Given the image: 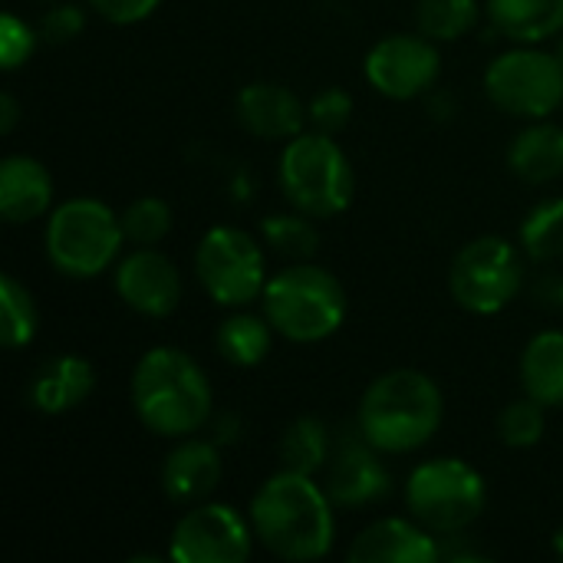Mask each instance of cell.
I'll list each match as a JSON object with an SVG mask.
<instances>
[{
    "label": "cell",
    "instance_id": "cell-22",
    "mask_svg": "<svg viewBox=\"0 0 563 563\" xmlns=\"http://www.w3.org/2000/svg\"><path fill=\"white\" fill-rule=\"evenodd\" d=\"M521 389L548 409H563V330H544L528 340L521 353Z\"/></svg>",
    "mask_w": 563,
    "mask_h": 563
},
{
    "label": "cell",
    "instance_id": "cell-13",
    "mask_svg": "<svg viewBox=\"0 0 563 563\" xmlns=\"http://www.w3.org/2000/svg\"><path fill=\"white\" fill-rule=\"evenodd\" d=\"M379 455L383 452L373 449L360 429L353 435L333 442L323 488L336 508H369V505H379L383 498H389L393 475Z\"/></svg>",
    "mask_w": 563,
    "mask_h": 563
},
{
    "label": "cell",
    "instance_id": "cell-2",
    "mask_svg": "<svg viewBox=\"0 0 563 563\" xmlns=\"http://www.w3.org/2000/svg\"><path fill=\"white\" fill-rule=\"evenodd\" d=\"M139 422L158 439H188L211 422L214 393L205 369L178 346H152L129 383Z\"/></svg>",
    "mask_w": 563,
    "mask_h": 563
},
{
    "label": "cell",
    "instance_id": "cell-30",
    "mask_svg": "<svg viewBox=\"0 0 563 563\" xmlns=\"http://www.w3.org/2000/svg\"><path fill=\"white\" fill-rule=\"evenodd\" d=\"M548 429V406L531 399L528 393L508 402L498 416V439L508 449H534Z\"/></svg>",
    "mask_w": 563,
    "mask_h": 563
},
{
    "label": "cell",
    "instance_id": "cell-12",
    "mask_svg": "<svg viewBox=\"0 0 563 563\" xmlns=\"http://www.w3.org/2000/svg\"><path fill=\"white\" fill-rule=\"evenodd\" d=\"M369 86L396 102L426 96L442 76V53L426 33H393L383 36L363 63Z\"/></svg>",
    "mask_w": 563,
    "mask_h": 563
},
{
    "label": "cell",
    "instance_id": "cell-19",
    "mask_svg": "<svg viewBox=\"0 0 563 563\" xmlns=\"http://www.w3.org/2000/svg\"><path fill=\"white\" fill-rule=\"evenodd\" d=\"M53 175L33 155H7L0 162V214L7 224H30L53 211Z\"/></svg>",
    "mask_w": 563,
    "mask_h": 563
},
{
    "label": "cell",
    "instance_id": "cell-31",
    "mask_svg": "<svg viewBox=\"0 0 563 563\" xmlns=\"http://www.w3.org/2000/svg\"><path fill=\"white\" fill-rule=\"evenodd\" d=\"M350 119H353V96L340 86H327L307 102V125L323 135L343 132Z\"/></svg>",
    "mask_w": 563,
    "mask_h": 563
},
{
    "label": "cell",
    "instance_id": "cell-17",
    "mask_svg": "<svg viewBox=\"0 0 563 563\" xmlns=\"http://www.w3.org/2000/svg\"><path fill=\"white\" fill-rule=\"evenodd\" d=\"M221 445L214 439H178V445L162 462V488L175 505H201L221 485Z\"/></svg>",
    "mask_w": 563,
    "mask_h": 563
},
{
    "label": "cell",
    "instance_id": "cell-27",
    "mask_svg": "<svg viewBox=\"0 0 563 563\" xmlns=\"http://www.w3.org/2000/svg\"><path fill=\"white\" fill-rule=\"evenodd\" d=\"M482 20L478 0H419L416 26L435 43H455L468 36Z\"/></svg>",
    "mask_w": 563,
    "mask_h": 563
},
{
    "label": "cell",
    "instance_id": "cell-14",
    "mask_svg": "<svg viewBox=\"0 0 563 563\" xmlns=\"http://www.w3.org/2000/svg\"><path fill=\"white\" fill-rule=\"evenodd\" d=\"M181 271L175 261L155 247H135L115 267V294L119 300L152 320H162L181 303Z\"/></svg>",
    "mask_w": 563,
    "mask_h": 563
},
{
    "label": "cell",
    "instance_id": "cell-24",
    "mask_svg": "<svg viewBox=\"0 0 563 563\" xmlns=\"http://www.w3.org/2000/svg\"><path fill=\"white\" fill-rule=\"evenodd\" d=\"M330 452H333L330 429L313 416H300L297 422H290L277 445L280 468L300 472V475H317L320 468H327Z\"/></svg>",
    "mask_w": 563,
    "mask_h": 563
},
{
    "label": "cell",
    "instance_id": "cell-1",
    "mask_svg": "<svg viewBox=\"0 0 563 563\" xmlns=\"http://www.w3.org/2000/svg\"><path fill=\"white\" fill-rule=\"evenodd\" d=\"M336 505L313 475L280 468L251 498L254 538L280 561H323L336 541Z\"/></svg>",
    "mask_w": 563,
    "mask_h": 563
},
{
    "label": "cell",
    "instance_id": "cell-7",
    "mask_svg": "<svg viewBox=\"0 0 563 563\" xmlns=\"http://www.w3.org/2000/svg\"><path fill=\"white\" fill-rule=\"evenodd\" d=\"M488 505L485 478L465 459H429L406 482L409 515L435 538H452L472 528Z\"/></svg>",
    "mask_w": 563,
    "mask_h": 563
},
{
    "label": "cell",
    "instance_id": "cell-26",
    "mask_svg": "<svg viewBox=\"0 0 563 563\" xmlns=\"http://www.w3.org/2000/svg\"><path fill=\"white\" fill-rule=\"evenodd\" d=\"M40 327L36 300L13 274H0V343L7 350L30 346Z\"/></svg>",
    "mask_w": 563,
    "mask_h": 563
},
{
    "label": "cell",
    "instance_id": "cell-15",
    "mask_svg": "<svg viewBox=\"0 0 563 563\" xmlns=\"http://www.w3.org/2000/svg\"><path fill=\"white\" fill-rule=\"evenodd\" d=\"M353 563H439L442 538L409 518H383L360 531L346 551Z\"/></svg>",
    "mask_w": 563,
    "mask_h": 563
},
{
    "label": "cell",
    "instance_id": "cell-35",
    "mask_svg": "<svg viewBox=\"0 0 563 563\" xmlns=\"http://www.w3.org/2000/svg\"><path fill=\"white\" fill-rule=\"evenodd\" d=\"M538 300L544 303V307H563V277H544L541 284H538Z\"/></svg>",
    "mask_w": 563,
    "mask_h": 563
},
{
    "label": "cell",
    "instance_id": "cell-3",
    "mask_svg": "<svg viewBox=\"0 0 563 563\" xmlns=\"http://www.w3.org/2000/svg\"><path fill=\"white\" fill-rule=\"evenodd\" d=\"M445 419V399L422 369H389L369 383L360 399L356 429L383 455H409L435 439Z\"/></svg>",
    "mask_w": 563,
    "mask_h": 563
},
{
    "label": "cell",
    "instance_id": "cell-4",
    "mask_svg": "<svg viewBox=\"0 0 563 563\" xmlns=\"http://www.w3.org/2000/svg\"><path fill=\"white\" fill-rule=\"evenodd\" d=\"M264 317L290 343H323L346 320V287L320 264L297 261L264 287Z\"/></svg>",
    "mask_w": 563,
    "mask_h": 563
},
{
    "label": "cell",
    "instance_id": "cell-8",
    "mask_svg": "<svg viewBox=\"0 0 563 563\" xmlns=\"http://www.w3.org/2000/svg\"><path fill=\"white\" fill-rule=\"evenodd\" d=\"M485 92L495 109L515 119H548L563 106V63L531 43H515L485 69Z\"/></svg>",
    "mask_w": 563,
    "mask_h": 563
},
{
    "label": "cell",
    "instance_id": "cell-5",
    "mask_svg": "<svg viewBox=\"0 0 563 563\" xmlns=\"http://www.w3.org/2000/svg\"><path fill=\"white\" fill-rule=\"evenodd\" d=\"M125 244L122 218L99 198L79 195L59 201L46 214L43 247L56 274L69 280H92L106 274Z\"/></svg>",
    "mask_w": 563,
    "mask_h": 563
},
{
    "label": "cell",
    "instance_id": "cell-29",
    "mask_svg": "<svg viewBox=\"0 0 563 563\" xmlns=\"http://www.w3.org/2000/svg\"><path fill=\"white\" fill-rule=\"evenodd\" d=\"M119 218H122L125 241H132L135 247H155L158 241L168 238L172 221H175L168 201L158 195H142V198L129 201Z\"/></svg>",
    "mask_w": 563,
    "mask_h": 563
},
{
    "label": "cell",
    "instance_id": "cell-28",
    "mask_svg": "<svg viewBox=\"0 0 563 563\" xmlns=\"http://www.w3.org/2000/svg\"><path fill=\"white\" fill-rule=\"evenodd\" d=\"M317 218L303 214V211H277V214H267L261 221V234H264V244L274 247L280 257H290V261H310L317 251H320V228L313 224Z\"/></svg>",
    "mask_w": 563,
    "mask_h": 563
},
{
    "label": "cell",
    "instance_id": "cell-18",
    "mask_svg": "<svg viewBox=\"0 0 563 563\" xmlns=\"http://www.w3.org/2000/svg\"><path fill=\"white\" fill-rule=\"evenodd\" d=\"M96 389V369L89 360L59 353L36 366L26 386V402L40 416H66L79 409Z\"/></svg>",
    "mask_w": 563,
    "mask_h": 563
},
{
    "label": "cell",
    "instance_id": "cell-37",
    "mask_svg": "<svg viewBox=\"0 0 563 563\" xmlns=\"http://www.w3.org/2000/svg\"><path fill=\"white\" fill-rule=\"evenodd\" d=\"M554 554H558V558H563V528L558 531V534H554Z\"/></svg>",
    "mask_w": 563,
    "mask_h": 563
},
{
    "label": "cell",
    "instance_id": "cell-16",
    "mask_svg": "<svg viewBox=\"0 0 563 563\" xmlns=\"http://www.w3.org/2000/svg\"><path fill=\"white\" fill-rule=\"evenodd\" d=\"M234 115L251 135L271 142H287L307 129V106L300 102V96L290 86L267 79L247 82L238 92Z\"/></svg>",
    "mask_w": 563,
    "mask_h": 563
},
{
    "label": "cell",
    "instance_id": "cell-32",
    "mask_svg": "<svg viewBox=\"0 0 563 563\" xmlns=\"http://www.w3.org/2000/svg\"><path fill=\"white\" fill-rule=\"evenodd\" d=\"M36 43H40V30L36 26H30L16 13H3L0 16V66L7 73L20 69L33 56Z\"/></svg>",
    "mask_w": 563,
    "mask_h": 563
},
{
    "label": "cell",
    "instance_id": "cell-10",
    "mask_svg": "<svg viewBox=\"0 0 563 563\" xmlns=\"http://www.w3.org/2000/svg\"><path fill=\"white\" fill-rule=\"evenodd\" d=\"M525 251L498 234L468 241L449 271L455 303L475 317L501 313L525 287Z\"/></svg>",
    "mask_w": 563,
    "mask_h": 563
},
{
    "label": "cell",
    "instance_id": "cell-33",
    "mask_svg": "<svg viewBox=\"0 0 563 563\" xmlns=\"http://www.w3.org/2000/svg\"><path fill=\"white\" fill-rule=\"evenodd\" d=\"M86 20H82V10L76 3H56L43 13L40 20V40L46 43H69L82 33Z\"/></svg>",
    "mask_w": 563,
    "mask_h": 563
},
{
    "label": "cell",
    "instance_id": "cell-34",
    "mask_svg": "<svg viewBox=\"0 0 563 563\" xmlns=\"http://www.w3.org/2000/svg\"><path fill=\"white\" fill-rule=\"evenodd\" d=\"M102 20L115 23V26H132V23H142L148 20L162 0H86Z\"/></svg>",
    "mask_w": 563,
    "mask_h": 563
},
{
    "label": "cell",
    "instance_id": "cell-38",
    "mask_svg": "<svg viewBox=\"0 0 563 563\" xmlns=\"http://www.w3.org/2000/svg\"><path fill=\"white\" fill-rule=\"evenodd\" d=\"M554 53L561 56V63H563V33H561V36H558V46H554Z\"/></svg>",
    "mask_w": 563,
    "mask_h": 563
},
{
    "label": "cell",
    "instance_id": "cell-6",
    "mask_svg": "<svg viewBox=\"0 0 563 563\" xmlns=\"http://www.w3.org/2000/svg\"><path fill=\"white\" fill-rule=\"evenodd\" d=\"M277 181L290 208L317 221L343 214L356 195L350 155L336 145L333 135L317 129H303L300 135L287 139L277 162Z\"/></svg>",
    "mask_w": 563,
    "mask_h": 563
},
{
    "label": "cell",
    "instance_id": "cell-23",
    "mask_svg": "<svg viewBox=\"0 0 563 563\" xmlns=\"http://www.w3.org/2000/svg\"><path fill=\"white\" fill-rule=\"evenodd\" d=\"M271 343H274V327L267 323V317L247 313L241 307L231 317H224L218 333H214L218 356L228 366H238V369L261 366L267 360V353H271Z\"/></svg>",
    "mask_w": 563,
    "mask_h": 563
},
{
    "label": "cell",
    "instance_id": "cell-20",
    "mask_svg": "<svg viewBox=\"0 0 563 563\" xmlns=\"http://www.w3.org/2000/svg\"><path fill=\"white\" fill-rule=\"evenodd\" d=\"M508 168L528 185H548L563 175V125L534 119L508 145Z\"/></svg>",
    "mask_w": 563,
    "mask_h": 563
},
{
    "label": "cell",
    "instance_id": "cell-21",
    "mask_svg": "<svg viewBox=\"0 0 563 563\" xmlns=\"http://www.w3.org/2000/svg\"><path fill=\"white\" fill-rule=\"evenodd\" d=\"M485 13L511 43H544L563 33V0H485Z\"/></svg>",
    "mask_w": 563,
    "mask_h": 563
},
{
    "label": "cell",
    "instance_id": "cell-25",
    "mask_svg": "<svg viewBox=\"0 0 563 563\" xmlns=\"http://www.w3.org/2000/svg\"><path fill=\"white\" fill-rule=\"evenodd\" d=\"M521 251L538 261V264H551L563 257V198H544L538 201L518 231Z\"/></svg>",
    "mask_w": 563,
    "mask_h": 563
},
{
    "label": "cell",
    "instance_id": "cell-9",
    "mask_svg": "<svg viewBox=\"0 0 563 563\" xmlns=\"http://www.w3.org/2000/svg\"><path fill=\"white\" fill-rule=\"evenodd\" d=\"M195 277L214 303L234 310L261 300L271 280L257 238L231 224H218L201 234L195 247Z\"/></svg>",
    "mask_w": 563,
    "mask_h": 563
},
{
    "label": "cell",
    "instance_id": "cell-36",
    "mask_svg": "<svg viewBox=\"0 0 563 563\" xmlns=\"http://www.w3.org/2000/svg\"><path fill=\"white\" fill-rule=\"evenodd\" d=\"M16 122H20V106H16V99L10 92H3L0 96V132L10 135L16 129Z\"/></svg>",
    "mask_w": 563,
    "mask_h": 563
},
{
    "label": "cell",
    "instance_id": "cell-11",
    "mask_svg": "<svg viewBox=\"0 0 563 563\" xmlns=\"http://www.w3.org/2000/svg\"><path fill=\"white\" fill-rule=\"evenodd\" d=\"M254 525L224 501L191 505L172 528L168 558L175 563H244L254 554Z\"/></svg>",
    "mask_w": 563,
    "mask_h": 563
}]
</instances>
